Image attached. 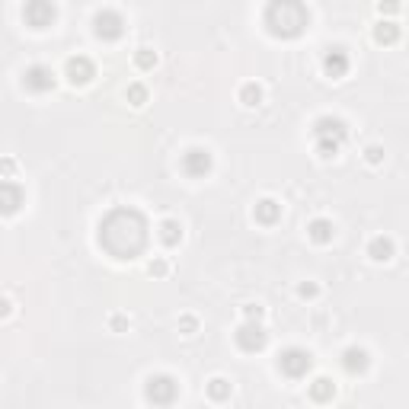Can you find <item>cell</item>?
Masks as SVG:
<instances>
[{"instance_id": "19", "label": "cell", "mask_w": 409, "mask_h": 409, "mask_svg": "<svg viewBox=\"0 0 409 409\" xmlns=\"http://www.w3.org/2000/svg\"><path fill=\"white\" fill-rule=\"evenodd\" d=\"M307 393H310L314 403H329L336 396V384L329 381V377H314V384L307 387Z\"/></svg>"}, {"instance_id": "11", "label": "cell", "mask_w": 409, "mask_h": 409, "mask_svg": "<svg viewBox=\"0 0 409 409\" xmlns=\"http://www.w3.org/2000/svg\"><path fill=\"white\" fill-rule=\"evenodd\" d=\"M23 87L29 93H48V90H54V71L48 64H29L23 74Z\"/></svg>"}, {"instance_id": "25", "label": "cell", "mask_w": 409, "mask_h": 409, "mask_svg": "<svg viewBox=\"0 0 409 409\" xmlns=\"http://www.w3.org/2000/svg\"><path fill=\"white\" fill-rule=\"evenodd\" d=\"M364 160H368L371 167H377V163L384 160V148H381V144H368V148H364Z\"/></svg>"}, {"instance_id": "16", "label": "cell", "mask_w": 409, "mask_h": 409, "mask_svg": "<svg viewBox=\"0 0 409 409\" xmlns=\"http://www.w3.org/2000/svg\"><path fill=\"white\" fill-rule=\"evenodd\" d=\"M307 237L314 243H320V247H326V243H333V237H336V227H333V221L329 218H314V221L307 224Z\"/></svg>"}, {"instance_id": "21", "label": "cell", "mask_w": 409, "mask_h": 409, "mask_svg": "<svg viewBox=\"0 0 409 409\" xmlns=\"http://www.w3.org/2000/svg\"><path fill=\"white\" fill-rule=\"evenodd\" d=\"M396 39H400V26H396L393 20H381L374 26V42H377V45H393Z\"/></svg>"}, {"instance_id": "5", "label": "cell", "mask_w": 409, "mask_h": 409, "mask_svg": "<svg viewBox=\"0 0 409 409\" xmlns=\"http://www.w3.org/2000/svg\"><path fill=\"white\" fill-rule=\"evenodd\" d=\"M234 343H237V349H240V352H247V355H256V352L266 349L268 333H266V326H262L259 320H247V323H240V326H237Z\"/></svg>"}, {"instance_id": "7", "label": "cell", "mask_w": 409, "mask_h": 409, "mask_svg": "<svg viewBox=\"0 0 409 409\" xmlns=\"http://www.w3.org/2000/svg\"><path fill=\"white\" fill-rule=\"evenodd\" d=\"M349 138V125H345V119H339V115H320V119L314 121V141L316 144H339L343 148V141Z\"/></svg>"}, {"instance_id": "24", "label": "cell", "mask_w": 409, "mask_h": 409, "mask_svg": "<svg viewBox=\"0 0 409 409\" xmlns=\"http://www.w3.org/2000/svg\"><path fill=\"white\" fill-rule=\"evenodd\" d=\"M125 100L131 102V106H144V102H148V87H144V83H128Z\"/></svg>"}, {"instance_id": "26", "label": "cell", "mask_w": 409, "mask_h": 409, "mask_svg": "<svg viewBox=\"0 0 409 409\" xmlns=\"http://www.w3.org/2000/svg\"><path fill=\"white\" fill-rule=\"evenodd\" d=\"M297 295H301L304 301H310V297H316V295H320V288H316L314 282H301V285H297Z\"/></svg>"}, {"instance_id": "23", "label": "cell", "mask_w": 409, "mask_h": 409, "mask_svg": "<svg viewBox=\"0 0 409 409\" xmlns=\"http://www.w3.org/2000/svg\"><path fill=\"white\" fill-rule=\"evenodd\" d=\"M134 64L141 67V71H154V67H157V52H154V48H138V52H134Z\"/></svg>"}, {"instance_id": "4", "label": "cell", "mask_w": 409, "mask_h": 409, "mask_svg": "<svg viewBox=\"0 0 409 409\" xmlns=\"http://www.w3.org/2000/svg\"><path fill=\"white\" fill-rule=\"evenodd\" d=\"M278 371H282L285 377H291V381H301V377L310 374V368H314V355H310L307 349H301V345H288V349L278 352Z\"/></svg>"}, {"instance_id": "17", "label": "cell", "mask_w": 409, "mask_h": 409, "mask_svg": "<svg viewBox=\"0 0 409 409\" xmlns=\"http://www.w3.org/2000/svg\"><path fill=\"white\" fill-rule=\"evenodd\" d=\"M157 237H160L163 247H179L182 243V224L176 221V218H163V221L157 224Z\"/></svg>"}, {"instance_id": "1", "label": "cell", "mask_w": 409, "mask_h": 409, "mask_svg": "<svg viewBox=\"0 0 409 409\" xmlns=\"http://www.w3.org/2000/svg\"><path fill=\"white\" fill-rule=\"evenodd\" d=\"M96 243L112 259H121V262L138 259L150 243L148 215L141 208H131V205H119V208L106 211L100 227H96Z\"/></svg>"}, {"instance_id": "22", "label": "cell", "mask_w": 409, "mask_h": 409, "mask_svg": "<svg viewBox=\"0 0 409 409\" xmlns=\"http://www.w3.org/2000/svg\"><path fill=\"white\" fill-rule=\"evenodd\" d=\"M240 102H243V106H249V109L259 106V102H262V87H259V83H253V81L243 83V87H240Z\"/></svg>"}, {"instance_id": "20", "label": "cell", "mask_w": 409, "mask_h": 409, "mask_svg": "<svg viewBox=\"0 0 409 409\" xmlns=\"http://www.w3.org/2000/svg\"><path fill=\"white\" fill-rule=\"evenodd\" d=\"M205 393H208V400L224 403V400H230V393H234V384H230L227 377H211V381L205 384Z\"/></svg>"}, {"instance_id": "14", "label": "cell", "mask_w": 409, "mask_h": 409, "mask_svg": "<svg viewBox=\"0 0 409 409\" xmlns=\"http://www.w3.org/2000/svg\"><path fill=\"white\" fill-rule=\"evenodd\" d=\"M339 362H343L345 374H364V371H368V364H371V355L362 349V345H349V349H343Z\"/></svg>"}, {"instance_id": "12", "label": "cell", "mask_w": 409, "mask_h": 409, "mask_svg": "<svg viewBox=\"0 0 409 409\" xmlns=\"http://www.w3.org/2000/svg\"><path fill=\"white\" fill-rule=\"evenodd\" d=\"M349 67H352V61H349V52H345V48H339V45L326 48V54H323V74L339 81V77L349 74Z\"/></svg>"}, {"instance_id": "13", "label": "cell", "mask_w": 409, "mask_h": 409, "mask_svg": "<svg viewBox=\"0 0 409 409\" xmlns=\"http://www.w3.org/2000/svg\"><path fill=\"white\" fill-rule=\"evenodd\" d=\"M23 201H26V192H23L20 182H13V179L0 182V211H4V215L13 218L16 211H20Z\"/></svg>"}, {"instance_id": "3", "label": "cell", "mask_w": 409, "mask_h": 409, "mask_svg": "<svg viewBox=\"0 0 409 409\" xmlns=\"http://www.w3.org/2000/svg\"><path fill=\"white\" fill-rule=\"evenodd\" d=\"M144 400L157 409L173 406V403L179 400V381H176L173 374H163V371L160 374H150L148 381H144Z\"/></svg>"}, {"instance_id": "28", "label": "cell", "mask_w": 409, "mask_h": 409, "mask_svg": "<svg viewBox=\"0 0 409 409\" xmlns=\"http://www.w3.org/2000/svg\"><path fill=\"white\" fill-rule=\"evenodd\" d=\"M195 329H198V320H195V316H182V320H179V333L192 336Z\"/></svg>"}, {"instance_id": "6", "label": "cell", "mask_w": 409, "mask_h": 409, "mask_svg": "<svg viewBox=\"0 0 409 409\" xmlns=\"http://www.w3.org/2000/svg\"><path fill=\"white\" fill-rule=\"evenodd\" d=\"M93 32H96V39H102V42L121 39V32H125V16L112 7L96 10L93 13Z\"/></svg>"}, {"instance_id": "15", "label": "cell", "mask_w": 409, "mask_h": 409, "mask_svg": "<svg viewBox=\"0 0 409 409\" xmlns=\"http://www.w3.org/2000/svg\"><path fill=\"white\" fill-rule=\"evenodd\" d=\"M253 218L262 227H275V224L282 221V205H278L275 198H259L253 205Z\"/></svg>"}, {"instance_id": "9", "label": "cell", "mask_w": 409, "mask_h": 409, "mask_svg": "<svg viewBox=\"0 0 409 409\" xmlns=\"http://www.w3.org/2000/svg\"><path fill=\"white\" fill-rule=\"evenodd\" d=\"M54 16H58V10L48 0H29L26 7H23V20L32 29H48L54 23Z\"/></svg>"}, {"instance_id": "2", "label": "cell", "mask_w": 409, "mask_h": 409, "mask_svg": "<svg viewBox=\"0 0 409 409\" xmlns=\"http://www.w3.org/2000/svg\"><path fill=\"white\" fill-rule=\"evenodd\" d=\"M262 23H266V29L275 35V39H295L310 23V13L297 0H272V4L262 10Z\"/></svg>"}, {"instance_id": "18", "label": "cell", "mask_w": 409, "mask_h": 409, "mask_svg": "<svg viewBox=\"0 0 409 409\" xmlns=\"http://www.w3.org/2000/svg\"><path fill=\"white\" fill-rule=\"evenodd\" d=\"M393 253H396V247H393V240L390 237H371V243H368V256L374 262H390L393 259Z\"/></svg>"}, {"instance_id": "30", "label": "cell", "mask_w": 409, "mask_h": 409, "mask_svg": "<svg viewBox=\"0 0 409 409\" xmlns=\"http://www.w3.org/2000/svg\"><path fill=\"white\" fill-rule=\"evenodd\" d=\"M109 326H112L115 333H121V329L128 326V320H125V316H121V314H112V316H109Z\"/></svg>"}, {"instance_id": "29", "label": "cell", "mask_w": 409, "mask_h": 409, "mask_svg": "<svg viewBox=\"0 0 409 409\" xmlns=\"http://www.w3.org/2000/svg\"><path fill=\"white\" fill-rule=\"evenodd\" d=\"M243 314H247V320H262V307H259V304H243Z\"/></svg>"}, {"instance_id": "10", "label": "cell", "mask_w": 409, "mask_h": 409, "mask_svg": "<svg viewBox=\"0 0 409 409\" xmlns=\"http://www.w3.org/2000/svg\"><path fill=\"white\" fill-rule=\"evenodd\" d=\"M64 77L74 83V87H83V83H90L96 77V64L87 54H71L64 64Z\"/></svg>"}, {"instance_id": "27", "label": "cell", "mask_w": 409, "mask_h": 409, "mask_svg": "<svg viewBox=\"0 0 409 409\" xmlns=\"http://www.w3.org/2000/svg\"><path fill=\"white\" fill-rule=\"evenodd\" d=\"M148 272H150V275H157V278H163V275H167V272H170L167 259H154V262H150V266H148Z\"/></svg>"}, {"instance_id": "8", "label": "cell", "mask_w": 409, "mask_h": 409, "mask_svg": "<svg viewBox=\"0 0 409 409\" xmlns=\"http://www.w3.org/2000/svg\"><path fill=\"white\" fill-rule=\"evenodd\" d=\"M179 167H182V173L192 176V179H205V176L215 170V157H211L208 148H189L186 154H182Z\"/></svg>"}, {"instance_id": "31", "label": "cell", "mask_w": 409, "mask_h": 409, "mask_svg": "<svg viewBox=\"0 0 409 409\" xmlns=\"http://www.w3.org/2000/svg\"><path fill=\"white\" fill-rule=\"evenodd\" d=\"M377 10H381V16H384V13H396V10H400V4H381Z\"/></svg>"}]
</instances>
